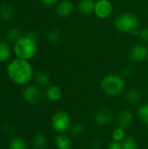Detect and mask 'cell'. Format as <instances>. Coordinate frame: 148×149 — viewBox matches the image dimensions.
Returning <instances> with one entry per match:
<instances>
[{
	"label": "cell",
	"instance_id": "1",
	"mask_svg": "<svg viewBox=\"0 0 148 149\" xmlns=\"http://www.w3.org/2000/svg\"><path fill=\"white\" fill-rule=\"evenodd\" d=\"M7 75L11 82L24 86L28 84L34 76V70L29 60L16 58L7 65Z\"/></svg>",
	"mask_w": 148,
	"mask_h": 149
},
{
	"label": "cell",
	"instance_id": "2",
	"mask_svg": "<svg viewBox=\"0 0 148 149\" xmlns=\"http://www.w3.org/2000/svg\"><path fill=\"white\" fill-rule=\"evenodd\" d=\"M35 39L29 36H23L13 45V53L16 58L30 60L38 52V45Z\"/></svg>",
	"mask_w": 148,
	"mask_h": 149
},
{
	"label": "cell",
	"instance_id": "3",
	"mask_svg": "<svg viewBox=\"0 0 148 149\" xmlns=\"http://www.w3.org/2000/svg\"><path fill=\"white\" fill-rule=\"evenodd\" d=\"M116 29L122 33H133L136 36L139 34L140 19L133 12H123L114 20Z\"/></svg>",
	"mask_w": 148,
	"mask_h": 149
},
{
	"label": "cell",
	"instance_id": "4",
	"mask_svg": "<svg viewBox=\"0 0 148 149\" xmlns=\"http://www.w3.org/2000/svg\"><path fill=\"white\" fill-rule=\"evenodd\" d=\"M100 87L103 93L107 96L115 97L125 91L126 82L124 79L118 74H109L102 79Z\"/></svg>",
	"mask_w": 148,
	"mask_h": 149
},
{
	"label": "cell",
	"instance_id": "5",
	"mask_svg": "<svg viewBox=\"0 0 148 149\" xmlns=\"http://www.w3.org/2000/svg\"><path fill=\"white\" fill-rule=\"evenodd\" d=\"M51 126L55 132L63 134L71 127V117L66 112H56L51 117Z\"/></svg>",
	"mask_w": 148,
	"mask_h": 149
},
{
	"label": "cell",
	"instance_id": "6",
	"mask_svg": "<svg viewBox=\"0 0 148 149\" xmlns=\"http://www.w3.org/2000/svg\"><path fill=\"white\" fill-rule=\"evenodd\" d=\"M22 98L26 103L35 105L40 101L42 98V92L37 86H26L22 92Z\"/></svg>",
	"mask_w": 148,
	"mask_h": 149
},
{
	"label": "cell",
	"instance_id": "7",
	"mask_svg": "<svg viewBox=\"0 0 148 149\" xmlns=\"http://www.w3.org/2000/svg\"><path fill=\"white\" fill-rule=\"evenodd\" d=\"M113 11V6L110 0H97L95 2L94 14L100 19L108 18Z\"/></svg>",
	"mask_w": 148,
	"mask_h": 149
},
{
	"label": "cell",
	"instance_id": "8",
	"mask_svg": "<svg viewBox=\"0 0 148 149\" xmlns=\"http://www.w3.org/2000/svg\"><path fill=\"white\" fill-rule=\"evenodd\" d=\"M129 57L135 63H141L148 59V47L143 44L134 45L129 52Z\"/></svg>",
	"mask_w": 148,
	"mask_h": 149
},
{
	"label": "cell",
	"instance_id": "9",
	"mask_svg": "<svg viewBox=\"0 0 148 149\" xmlns=\"http://www.w3.org/2000/svg\"><path fill=\"white\" fill-rule=\"evenodd\" d=\"M113 119V113L110 109L103 108L94 114V122L99 127H104L111 123Z\"/></svg>",
	"mask_w": 148,
	"mask_h": 149
},
{
	"label": "cell",
	"instance_id": "10",
	"mask_svg": "<svg viewBox=\"0 0 148 149\" xmlns=\"http://www.w3.org/2000/svg\"><path fill=\"white\" fill-rule=\"evenodd\" d=\"M133 115L132 112L129 110H123L119 113L115 124L117 127L126 129L133 124Z\"/></svg>",
	"mask_w": 148,
	"mask_h": 149
},
{
	"label": "cell",
	"instance_id": "11",
	"mask_svg": "<svg viewBox=\"0 0 148 149\" xmlns=\"http://www.w3.org/2000/svg\"><path fill=\"white\" fill-rule=\"evenodd\" d=\"M74 10V5L70 0L60 1L56 7V13L60 17H70Z\"/></svg>",
	"mask_w": 148,
	"mask_h": 149
},
{
	"label": "cell",
	"instance_id": "12",
	"mask_svg": "<svg viewBox=\"0 0 148 149\" xmlns=\"http://www.w3.org/2000/svg\"><path fill=\"white\" fill-rule=\"evenodd\" d=\"M78 7L82 15L89 16L92 13H94L95 2L94 0H79Z\"/></svg>",
	"mask_w": 148,
	"mask_h": 149
},
{
	"label": "cell",
	"instance_id": "13",
	"mask_svg": "<svg viewBox=\"0 0 148 149\" xmlns=\"http://www.w3.org/2000/svg\"><path fill=\"white\" fill-rule=\"evenodd\" d=\"M45 96H46L48 100L52 101V102H56V101H58L62 98L63 92L59 86H51L47 88V90L45 92Z\"/></svg>",
	"mask_w": 148,
	"mask_h": 149
},
{
	"label": "cell",
	"instance_id": "14",
	"mask_svg": "<svg viewBox=\"0 0 148 149\" xmlns=\"http://www.w3.org/2000/svg\"><path fill=\"white\" fill-rule=\"evenodd\" d=\"M54 143L58 149H71L72 147L71 138L63 134H60L55 138Z\"/></svg>",
	"mask_w": 148,
	"mask_h": 149
},
{
	"label": "cell",
	"instance_id": "15",
	"mask_svg": "<svg viewBox=\"0 0 148 149\" xmlns=\"http://www.w3.org/2000/svg\"><path fill=\"white\" fill-rule=\"evenodd\" d=\"M13 52V49H11L10 45L4 41H0V62L8 61L11 54Z\"/></svg>",
	"mask_w": 148,
	"mask_h": 149
},
{
	"label": "cell",
	"instance_id": "16",
	"mask_svg": "<svg viewBox=\"0 0 148 149\" xmlns=\"http://www.w3.org/2000/svg\"><path fill=\"white\" fill-rule=\"evenodd\" d=\"M14 15L13 8L9 3H3L0 6V18L4 22H9Z\"/></svg>",
	"mask_w": 148,
	"mask_h": 149
},
{
	"label": "cell",
	"instance_id": "17",
	"mask_svg": "<svg viewBox=\"0 0 148 149\" xmlns=\"http://www.w3.org/2000/svg\"><path fill=\"white\" fill-rule=\"evenodd\" d=\"M126 100L128 103H130L132 105H137L140 103V101L141 100V94L137 89L132 88L126 92Z\"/></svg>",
	"mask_w": 148,
	"mask_h": 149
},
{
	"label": "cell",
	"instance_id": "18",
	"mask_svg": "<svg viewBox=\"0 0 148 149\" xmlns=\"http://www.w3.org/2000/svg\"><path fill=\"white\" fill-rule=\"evenodd\" d=\"M5 37H6V39L9 42H11V43L14 44L15 42H17L19 38H21L23 37V34H22V31H21V30L19 28L11 27L6 31Z\"/></svg>",
	"mask_w": 148,
	"mask_h": 149
},
{
	"label": "cell",
	"instance_id": "19",
	"mask_svg": "<svg viewBox=\"0 0 148 149\" xmlns=\"http://www.w3.org/2000/svg\"><path fill=\"white\" fill-rule=\"evenodd\" d=\"M35 79H36L38 85L40 86H44V87L49 86L51 84V77L45 72H43V71L37 72V73L35 75Z\"/></svg>",
	"mask_w": 148,
	"mask_h": 149
},
{
	"label": "cell",
	"instance_id": "20",
	"mask_svg": "<svg viewBox=\"0 0 148 149\" xmlns=\"http://www.w3.org/2000/svg\"><path fill=\"white\" fill-rule=\"evenodd\" d=\"M32 146L35 149H44L47 146V138L43 134H37L32 139Z\"/></svg>",
	"mask_w": 148,
	"mask_h": 149
},
{
	"label": "cell",
	"instance_id": "21",
	"mask_svg": "<svg viewBox=\"0 0 148 149\" xmlns=\"http://www.w3.org/2000/svg\"><path fill=\"white\" fill-rule=\"evenodd\" d=\"M8 149H27L26 141L22 137H14L10 140Z\"/></svg>",
	"mask_w": 148,
	"mask_h": 149
},
{
	"label": "cell",
	"instance_id": "22",
	"mask_svg": "<svg viewBox=\"0 0 148 149\" xmlns=\"http://www.w3.org/2000/svg\"><path fill=\"white\" fill-rule=\"evenodd\" d=\"M137 115L142 123L148 125V104H143L138 108Z\"/></svg>",
	"mask_w": 148,
	"mask_h": 149
},
{
	"label": "cell",
	"instance_id": "23",
	"mask_svg": "<svg viewBox=\"0 0 148 149\" xmlns=\"http://www.w3.org/2000/svg\"><path fill=\"white\" fill-rule=\"evenodd\" d=\"M47 39L51 44H58L61 39V33L58 29H51L47 34Z\"/></svg>",
	"mask_w": 148,
	"mask_h": 149
},
{
	"label": "cell",
	"instance_id": "24",
	"mask_svg": "<svg viewBox=\"0 0 148 149\" xmlns=\"http://www.w3.org/2000/svg\"><path fill=\"white\" fill-rule=\"evenodd\" d=\"M112 138H113V141L122 142L126 139V131H125V129L120 128V127H116L112 133Z\"/></svg>",
	"mask_w": 148,
	"mask_h": 149
},
{
	"label": "cell",
	"instance_id": "25",
	"mask_svg": "<svg viewBox=\"0 0 148 149\" xmlns=\"http://www.w3.org/2000/svg\"><path fill=\"white\" fill-rule=\"evenodd\" d=\"M84 133H85V127L80 123L75 124L70 127V134L73 137H79Z\"/></svg>",
	"mask_w": 148,
	"mask_h": 149
},
{
	"label": "cell",
	"instance_id": "26",
	"mask_svg": "<svg viewBox=\"0 0 148 149\" xmlns=\"http://www.w3.org/2000/svg\"><path fill=\"white\" fill-rule=\"evenodd\" d=\"M123 149H138V143L133 138H126L122 142Z\"/></svg>",
	"mask_w": 148,
	"mask_h": 149
},
{
	"label": "cell",
	"instance_id": "27",
	"mask_svg": "<svg viewBox=\"0 0 148 149\" xmlns=\"http://www.w3.org/2000/svg\"><path fill=\"white\" fill-rule=\"evenodd\" d=\"M140 40L143 42H148V28H143L139 31L138 34Z\"/></svg>",
	"mask_w": 148,
	"mask_h": 149
},
{
	"label": "cell",
	"instance_id": "28",
	"mask_svg": "<svg viewBox=\"0 0 148 149\" xmlns=\"http://www.w3.org/2000/svg\"><path fill=\"white\" fill-rule=\"evenodd\" d=\"M108 149H123V148H122V144L120 142L113 141L109 143Z\"/></svg>",
	"mask_w": 148,
	"mask_h": 149
},
{
	"label": "cell",
	"instance_id": "29",
	"mask_svg": "<svg viewBox=\"0 0 148 149\" xmlns=\"http://www.w3.org/2000/svg\"><path fill=\"white\" fill-rule=\"evenodd\" d=\"M3 131H4V133H5V134H7L10 135V134H14V132H15V128H14V127H13V126H11V125H7V126H5V127H4Z\"/></svg>",
	"mask_w": 148,
	"mask_h": 149
},
{
	"label": "cell",
	"instance_id": "30",
	"mask_svg": "<svg viewBox=\"0 0 148 149\" xmlns=\"http://www.w3.org/2000/svg\"><path fill=\"white\" fill-rule=\"evenodd\" d=\"M59 0H41V2L45 4V5H48V6H51V5H54L56 4L57 3H58Z\"/></svg>",
	"mask_w": 148,
	"mask_h": 149
},
{
	"label": "cell",
	"instance_id": "31",
	"mask_svg": "<svg viewBox=\"0 0 148 149\" xmlns=\"http://www.w3.org/2000/svg\"><path fill=\"white\" fill-rule=\"evenodd\" d=\"M100 146H101V143H100V141H98V140L94 141L92 143V148L93 149H99Z\"/></svg>",
	"mask_w": 148,
	"mask_h": 149
},
{
	"label": "cell",
	"instance_id": "32",
	"mask_svg": "<svg viewBox=\"0 0 148 149\" xmlns=\"http://www.w3.org/2000/svg\"><path fill=\"white\" fill-rule=\"evenodd\" d=\"M147 138H148V134H147Z\"/></svg>",
	"mask_w": 148,
	"mask_h": 149
}]
</instances>
